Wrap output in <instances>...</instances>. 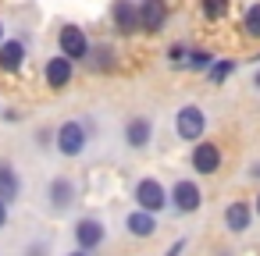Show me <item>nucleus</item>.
I'll return each instance as SVG.
<instances>
[{"label": "nucleus", "instance_id": "1a4fd4ad", "mask_svg": "<svg viewBox=\"0 0 260 256\" xmlns=\"http://www.w3.org/2000/svg\"><path fill=\"white\" fill-rule=\"evenodd\" d=\"M221 167V150L217 142H196L192 146V171L196 174H214Z\"/></svg>", "mask_w": 260, "mask_h": 256}, {"label": "nucleus", "instance_id": "ddd939ff", "mask_svg": "<svg viewBox=\"0 0 260 256\" xmlns=\"http://www.w3.org/2000/svg\"><path fill=\"white\" fill-rule=\"evenodd\" d=\"M22 192V181H18V171L8 164V160H0V203H15Z\"/></svg>", "mask_w": 260, "mask_h": 256}, {"label": "nucleus", "instance_id": "c85d7f7f", "mask_svg": "<svg viewBox=\"0 0 260 256\" xmlns=\"http://www.w3.org/2000/svg\"><path fill=\"white\" fill-rule=\"evenodd\" d=\"M68 256H86V252H79V249H75V252H68Z\"/></svg>", "mask_w": 260, "mask_h": 256}, {"label": "nucleus", "instance_id": "9d476101", "mask_svg": "<svg viewBox=\"0 0 260 256\" xmlns=\"http://www.w3.org/2000/svg\"><path fill=\"white\" fill-rule=\"evenodd\" d=\"M43 75H47V86L50 89H64V86H72V75H75V64L68 61V57H50L47 61V68H43Z\"/></svg>", "mask_w": 260, "mask_h": 256}, {"label": "nucleus", "instance_id": "7ed1b4c3", "mask_svg": "<svg viewBox=\"0 0 260 256\" xmlns=\"http://www.w3.org/2000/svg\"><path fill=\"white\" fill-rule=\"evenodd\" d=\"M136 203H139V210L143 213H160L164 206H168V189L157 181V178H143L139 185H136Z\"/></svg>", "mask_w": 260, "mask_h": 256}, {"label": "nucleus", "instance_id": "9b49d317", "mask_svg": "<svg viewBox=\"0 0 260 256\" xmlns=\"http://www.w3.org/2000/svg\"><path fill=\"white\" fill-rule=\"evenodd\" d=\"M22 64H25V43L22 40H4L0 43V71L15 75Z\"/></svg>", "mask_w": 260, "mask_h": 256}, {"label": "nucleus", "instance_id": "f03ea898", "mask_svg": "<svg viewBox=\"0 0 260 256\" xmlns=\"http://www.w3.org/2000/svg\"><path fill=\"white\" fill-rule=\"evenodd\" d=\"M86 142H89V132L82 121H64L57 128V153L61 157H79L86 150Z\"/></svg>", "mask_w": 260, "mask_h": 256}, {"label": "nucleus", "instance_id": "c756f323", "mask_svg": "<svg viewBox=\"0 0 260 256\" xmlns=\"http://www.w3.org/2000/svg\"><path fill=\"white\" fill-rule=\"evenodd\" d=\"M253 82H256V86H260V71H256V79H253Z\"/></svg>", "mask_w": 260, "mask_h": 256}, {"label": "nucleus", "instance_id": "a211bd4d", "mask_svg": "<svg viewBox=\"0 0 260 256\" xmlns=\"http://www.w3.org/2000/svg\"><path fill=\"white\" fill-rule=\"evenodd\" d=\"M242 29L249 40H260V4H249L246 15H242Z\"/></svg>", "mask_w": 260, "mask_h": 256}, {"label": "nucleus", "instance_id": "6e6552de", "mask_svg": "<svg viewBox=\"0 0 260 256\" xmlns=\"http://www.w3.org/2000/svg\"><path fill=\"white\" fill-rule=\"evenodd\" d=\"M111 15H114V29L121 36H136L139 32V4L136 0H114Z\"/></svg>", "mask_w": 260, "mask_h": 256}, {"label": "nucleus", "instance_id": "a878e982", "mask_svg": "<svg viewBox=\"0 0 260 256\" xmlns=\"http://www.w3.org/2000/svg\"><path fill=\"white\" fill-rule=\"evenodd\" d=\"M249 174H253V178H260V164H253V171H249Z\"/></svg>", "mask_w": 260, "mask_h": 256}, {"label": "nucleus", "instance_id": "cd10ccee", "mask_svg": "<svg viewBox=\"0 0 260 256\" xmlns=\"http://www.w3.org/2000/svg\"><path fill=\"white\" fill-rule=\"evenodd\" d=\"M253 210H256V213H260V196H256V206H253Z\"/></svg>", "mask_w": 260, "mask_h": 256}, {"label": "nucleus", "instance_id": "20e7f679", "mask_svg": "<svg viewBox=\"0 0 260 256\" xmlns=\"http://www.w3.org/2000/svg\"><path fill=\"white\" fill-rule=\"evenodd\" d=\"M168 203H171L178 213H196V210H200V203H203V192H200V185H196V181L178 178V181L171 185V192H168Z\"/></svg>", "mask_w": 260, "mask_h": 256}, {"label": "nucleus", "instance_id": "bb28decb", "mask_svg": "<svg viewBox=\"0 0 260 256\" xmlns=\"http://www.w3.org/2000/svg\"><path fill=\"white\" fill-rule=\"evenodd\" d=\"M0 43H4V22H0Z\"/></svg>", "mask_w": 260, "mask_h": 256}, {"label": "nucleus", "instance_id": "b1692460", "mask_svg": "<svg viewBox=\"0 0 260 256\" xmlns=\"http://www.w3.org/2000/svg\"><path fill=\"white\" fill-rule=\"evenodd\" d=\"M8 224V203H0V228Z\"/></svg>", "mask_w": 260, "mask_h": 256}, {"label": "nucleus", "instance_id": "f257e3e1", "mask_svg": "<svg viewBox=\"0 0 260 256\" xmlns=\"http://www.w3.org/2000/svg\"><path fill=\"white\" fill-rule=\"evenodd\" d=\"M203 128H207V114H203L196 103H185V107L175 114V132H178V139L200 142V139H203Z\"/></svg>", "mask_w": 260, "mask_h": 256}, {"label": "nucleus", "instance_id": "4be33fe9", "mask_svg": "<svg viewBox=\"0 0 260 256\" xmlns=\"http://www.w3.org/2000/svg\"><path fill=\"white\" fill-rule=\"evenodd\" d=\"M168 61H171V64H185V61H189V47L175 43V47L168 50Z\"/></svg>", "mask_w": 260, "mask_h": 256}, {"label": "nucleus", "instance_id": "dca6fc26", "mask_svg": "<svg viewBox=\"0 0 260 256\" xmlns=\"http://www.w3.org/2000/svg\"><path fill=\"white\" fill-rule=\"evenodd\" d=\"M125 228H128L136 238H150V235L157 231V217H153V213H143V210H132V213L125 217Z\"/></svg>", "mask_w": 260, "mask_h": 256}, {"label": "nucleus", "instance_id": "f8f14e48", "mask_svg": "<svg viewBox=\"0 0 260 256\" xmlns=\"http://www.w3.org/2000/svg\"><path fill=\"white\" fill-rule=\"evenodd\" d=\"M249 221H253V206L249 203H242V199H235V203H228V210H224V224H228V231H246L249 228Z\"/></svg>", "mask_w": 260, "mask_h": 256}, {"label": "nucleus", "instance_id": "6ab92c4d", "mask_svg": "<svg viewBox=\"0 0 260 256\" xmlns=\"http://www.w3.org/2000/svg\"><path fill=\"white\" fill-rule=\"evenodd\" d=\"M232 71H235V61H214V64L207 68V79H210V86H221Z\"/></svg>", "mask_w": 260, "mask_h": 256}, {"label": "nucleus", "instance_id": "423d86ee", "mask_svg": "<svg viewBox=\"0 0 260 256\" xmlns=\"http://www.w3.org/2000/svg\"><path fill=\"white\" fill-rule=\"evenodd\" d=\"M139 4V32H160L168 22V4L164 0H136Z\"/></svg>", "mask_w": 260, "mask_h": 256}, {"label": "nucleus", "instance_id": "5701e85b", "mask_svg": "<svg viewBox=\"0 0 260 256\" xmlns=\"http://www.w3.org/2000/svg\"><path fill=\"white\" fill-rule=\"evenodd\" d=\"M182 249H185V238H178V242H175V245H171V249H168V256H178V252H182Z\"/></svg>", "mask_w": 260, "mask_h": 256}, {"label": "nucleus", "instance_id": "aec40b11", "mask_svg": "<svg viewBox=\"0 0 260 256\" xmlns=\"http://www.w3.org/2000/svg\"><path fill=\"white\" fill-rule=\"evenodd\" d=\"M214 61H217V57H214L210 50H189V61H185V68H192V71H207Z\"/></svg>", "mask_w": 260, "mask_h": 256}, {"label": "nucleus", "instance_id": "f3484780", "mask_svg": "<svg viewBox=\"0 0 260 256\" xmlns=\"http://www.w3.org/2000/svg\"><path fill=\"white\" fill-rule=\"evenodd\" d=\"M86 64H89L93 71H111V68H114V47H111V43H96V47H89Z\"/></svg>", "mask_w": 260, "mask_h": 256}, {"label": "nucleus", "instance_id": "0eeeda50", "mask_svg": "<svg viewBox=\"0 0 260 256\" xmlns=\"http://www.w3.org/2000/svg\"><path fill=\"white\" fill-rule=\"evenodd\" d=\"M107 238V228L96 221V217H82L75 224V242H79V252H89V249H100Z\"/></svg>", "mask_w": 260, "mask_h": 256}, {"label": "nucleus", "instance_id": "2eb2a0df", "mask_svg": "<svg viewBox=\"0 0 260 256\" xmlns=\"http://www.w3.org/2000/svg\"><path fill=\"white\" fill-rule=\"evenodd\" d=\"M75 203V185L68 178H54L50 181V206L54 210H68Z\"/></svg>", "mask_w": 260, "mask_h": 256}, {"label": "nucleus", "instance_id": "393cba45", "mask_svg": "<svg viewBox=\"0 0 260 256\" xmlns=\"http://www.w3.org/2000/svg\"><path fill=\"white\" fill-rule=\"evenodd\" d=\"M29 256H43V245H40V249L32 245V249H29Z\"/></svg>", "mask_w": 260, "mask_h": 256}, {"label": "nucleus", "instance_id": "39448f33", "mask_svg": "<svg viewBox=\"0 0 260 256\" xmlns=\"http://www.w3.org/2000/svg\"><path fill=\"white\" fill-rule=\"evenodd\" d=\"M57 47H61V57H68L72 64L86 61V54H89V40H86V32L79 25H64L61 36H57Z\"/></svg>", "mask_w": 260, "mask_h": 256}, {"label": "nucleus", "instance_id": "412c9836", "mask_svg": "<svg viewBox=\"0 0 260 256\" xmlns=\"http://www.w3.org/2000/svg\"><path fill=\"white\" fill-rule=\"evenodd\" d=\"M203 18H210V22H221L224 15H228V0H203Z\"/></svg>", "mask_w": 260, "mask_h": 256}, {"label": "nucleus", "instance_id": "4468645a", "mask_svg": "<svg viewBox=\"0 0 260 256\" xmlns=\"http://www.w3.org/2000/svg\"><path fill=\"white\" fill-rule=\"evenodd\" d=\"M150 135H153L150 118H132V121L125 125V142H128L132 150H143V146L150 142Z\"/></svg>", "mask_w": 260, "mask_h": 256}]
</instances>
